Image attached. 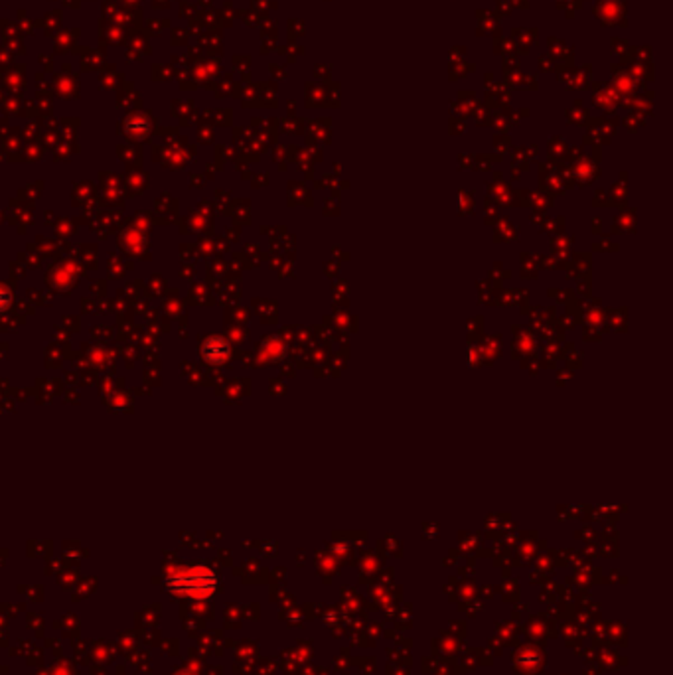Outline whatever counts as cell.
<instances>
[{"instance_id":"cell-1","label":"cell","mask_w":673,"mask_h":675,"mask_svg":"<svg viewBox=\"0 0 673 675\" xmlns=\"http://www.w3.org/2000/svg\"><path fill=\"white\" fill-rule=\"evenodd\" d=\"M202 356H204L205 361H210V364H222V361L230 358V344L225 342L223 338L213 336V338H210V340L204 344Z\"/></svg>"},{"instance_id":"cell-2","label":"cell","mask_w":673,"mask_h":675,"mask_svg":"<svg viewBox=\"0 0 673 675\" xmlns=\"http://www.w3.org/2000/svg\"><path fill=\"white\" fill-rule=\"evenodd\" d=\"M10 304H12V292H10L6 287L0 284V312H6Z\"/></svg>"}]
</instances>
